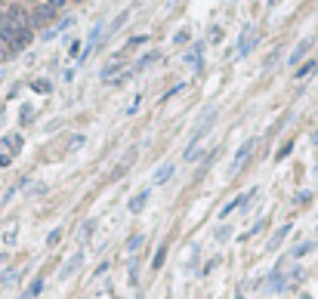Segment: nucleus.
Wrapping results in <instances>:
<instances>
[{
	"instance_id": "obj_28",
	"label": "nucleus",
	"mask_w": 318,
	"mask_h": 299,
	"mask_svg": "<svg viewBox=\"0 0 318 299\" xmlns=\"http://www.w3.org/2000/svg\"><path fill=\"white\" fill-rule=\"evenodd\" d=\"M13 164V155H0V167H10Z\"/></svg>"
},
{
	"instance_id": "obj_11",
	"label": "nucleus",
	"mask_w": 318,
	"mask_h": 299,
	"mask_svg": "<svg viewBox=\"0 0 318 299\" xmlns=\"http://www.w3.org/2000/svg\"><path fill=\"white\" fill-rule=\"evenodd\" d=\"M173 170H176L173 164H164L161 170H157V173H154V179H151V182H154V185H164V182H167V179L173 176Z\"/></svg>"
},
{
	"instance_id": "obj_6",
	"label": "nucleus",
	"mask_w": 318,
	"mask_h": 299,
	"mask_svg": "<svg viewBox=\"0 0 318 299\" xmlns=\"http://www.w3.org/2000/svg\"><path fill=\"white\" fill-rule=\"evenodd\" d=\"M148 198H151V192H148V189H145V192H139V195H133V198H130V204H127V210H130V213H142V210H145V204H148Z\"/></svg>"
},
{
	"instance_id": "obj_8",
	"label": "nucleus",
	"mask_w": 318,
	"mask_h": 299,
	"mask_svg": "<svg viewBox=\"0 0 318 299\" xmlns=\"http://www.w3.org/2000/svg\"><path fill=\"white\" fill-rule=\"evenodd\" d=\"M16 31H19V28H16V25L7 19V13H4V16H0V41H7V44H10Z\"/></svg>"
},
{
	"instance_id": "obj_29",
	"label": "nucleus",
	"mask_w": 318,
	"mask_h": 299,
	"mask_svg": "<svg viewBox=\"0 0 318 299\" xmlns=\"http://www.w3.org/2000/svg\"><path fill=\"white\" fill-rule=\"evenodd\" d=\"M312 145H318V130H315V133H312Z\"/></svg>"
},
{
	"instance_id": "obj_26",
	"label": "nucleus",
	"mask_w": 318,
	"mask_h": 299,
	"mask_svg": "<svg viewBox=\"0 0 318 299\" xmlns=\"http://www.w3.org/2000/svg\"><path fill=\"white\" fill-rule=\"evenodd\" d=\"M173 44H179V47H182V44H188V31H179V34L173 37Z\"/></svg>"
},
{
	"instance_id": "obj_1",
	"label": "nucleus",
	"mask_w": 318,
	"mask_h": 299,
	"mask_svg": "<svg viewBox=\"0 0 318 299\" xmlns=\"http://www.w3.org/2000/svg\"><path fill=\"white\" fill-rule=\"evenodd\" d=\"M117 71H127V68H124V53H114V59H111L108 65H102V74H99V78H102L105 84H111V81L121 78Z\"/></svg>"
},
{
	"instance_id": "obj_23",
	"label": "nucleus",
	"mask_w": 318,
	"mask_h": 299,
	"mask_svg": "<svg viewBox=\"0 0 318 299\" xmlns=\"http://www.w3.org/2000/svg\"><path fill=\"white\" fill-rule=\"evenodd\" d=\"M309 198H312V192H300V195L294 198V204H297V207H303V204H309Z\"/></svg>"
},
{
	"instance_id": "obj_18",
	"label": "nucleus",
	"mask_w": 318,
	"mask_h": 299,
	"mask_svg": "<svg viewBox=\"0 0 318 299\" xmlns=\"http://www.w3.org/2000/svg\"><path fill=\"white\" fill-rule=\"evenodd\" d=\"M291 152H294V142H284V145H281V148H278V152H275V161H284V158H288Z\"/></svg>"
},
{
	"instance_id": "obj_19",
	"label": "nucleus",
	"mask_w": 318,
	"mask_h": 299,
	"mask_svg": "<svg viewBox=\"0 0 318 299\" xmlns=\"http://www.w3.org/2000/svg\"><path fill=\"white\" fill-rule=\"evenodd\" d=\"M142 241H145V235H133V238H130V244H127V250H130V253H136V250L142 247Z\"/></svg>"
},
{
	"instance_id": "obj_10",
	"label": "nucleus",
	"mask_w": 318,
	"mask_h": 299,
	"mask_svg": "<svg viewBox=\"0 0 318 299\" xmlns=\"http://www.w3.org/2000/svg\"><path fill=\"white\" fill-rule=\"evenodd\" d=\"M288 232H291V222H288V226H281V229H278V232L272 235V241H269V250H278V247H281V241L288 238Z\"/></svg>"
},
{
	"instance_id": "obj_17",
	"label": "nucleus",
	"mask_w": 318,
	"mask_h": 299,
	"mask_svg": "<svg viewBox=\"0 0 318 299\" xmlns=\"http://www.w3.org/2000/svg\"><path fill=\"white\" fill-rule=\"evenodd\" d=\"M151 62H157V53H145L139 62H136V71H142V68H148Z\"/></svg>"
},
{
	"instance_id": "obj_2",
	"label": "nucleus",
	"mask_w": 318,
	"mask_h": 299,
	"mask_svg": "<svg viewBox=\"0 0 318 299\" xmlns=\"http://www.w3.org/2000/svg\"><path fill=\"white\" fill-rule=\"evenodd\" d=\"M253 148H257V139H247V142H244L241 148H238V155H235V161H232V167H229V173H232V176H235L238 170L244 167V161H247V158L253 155Z\"/></svg>"
},
{
	"instance_id": "obj_5",
	"label": "nucleus",
	"mask_w": 318,
	"mask_h": 299,
	"mask_svg": "<svg viewBox=\"0 0 318 299\" xmlns=\"http://www.w3.org/2000/svg\"><path fill=\"white\" fill-rule=\"evenodd\" d=\"M81 263H84V253H81V250H77V253H74V256L68 259V263L62 266V272H59V278H62V281H68V278H71V275H74L77 269H81Z\"/></svg>"
},
{
	"instance_id": "obj_22",
	"label": "nucleus",
	"mask_w": 318,
	"mask_h": 299,
	"mask_svg": "<svg viewBox=\"0 0 318 299\" xmlns=\"http://www.w3.org/2000/svg\"><path fill=\"white\" fill-rule=\"evenodd\" d=\"M68 56H74V59H81V41H71V47H68Z\"/></svg>"
},
{
	"instance_id": "obj_21",
	"label": "nucleus",
	"mask_w": 318,
	"mask_h": 299,
	"mask_svg": "<svg viewBox=\"0 0 318 299\" xmlns=\"http://www.w3.org/2000/svg\"><path fill=\"white\" fill-rule=\"evenodd\" d=\"M19 275H22L19 269H13V272H7V275H0V284H13V281H16Z\"/></svg>"
},
{
	"instance_id": "obj_20",
	"label": "nucleus",
	"mask_w": 318,
	"mask_h": 299,
	"mask_svg": "<svg viewBox=\"0 0 318 299\" xmlns=\"http://www.w3.org/2000/svg\"><path fill=\"white\" fill-rule=\"evenodd\" d=\"M59 241H62V229H53V232L47 235V244H50V247H56Z\"/></svg>"
},
{
	"instance_id": "obj_3",
	"label": "nucleus",
	"mask_w": 318,
	"mask_h": 299,
	"mask_svg": "<svg viewBox=\"0 0 318 299\" xmlns=\"http://www.w3.org/2000/svg\"><path fill=\"white\" fill-rule=\"evenodd\" d=\"M56 13H59V10H53L50 4H41V7L31 13V25H47V22L56 19Z\"/></svg>"
},
{
	"instance_id": "obj_12",
	"label": "nucleus",
	"mask_w": 318,
	"mask_h": 299,
	"mask_svg": "<svg viewBox=\"0 0 318 299\" xmlns=\"http://www.w3.org/2000/svg\"><path fill=\"white\" fill-rule=\"evenodd\" d=\"M167 244H161V247H157V253H154V259H151V272H157V269H161L164 266V259H167Z\"/></svg>"
},
{
	"instance_id": "obj_9",
	"label": "nucleus",
	"mask_w": 318,
	"mask_h": 299,
	"mask_svg": "<svg viewBox=\"0 0 318 299\" xmlns=\"http://www.w3.org/2000/svg\"><path fill=\"white\" fill-rule=\"evenodd\" d=\"M309 50H312V37H309V41H303V44H300V47L291 53V59H288V62H291V65H300V59H303Z\"/></svg>"
},
{
	"instance_id": "obj_25",
	"label": "nucleus",
	"mask_w": 318,
	"mask_h": 299,
	"mask_svg": "<svg viewBox=\"0 0 318 299\" xmlns=\"http://www.w3.org/2000/svg\"><path fill=\"white\" fill-rule=\"evenodd\" d=\"M145 41H148V34H136V37H130L127 47H139V44H145Z\"/></svg>"
},
{
	"instance_id": "obj_27",
	"label": "nucleus",
	"mask_w": 318,
	"mask_h": 299,
	"mask_svg": "<svg viewBox=\"0 0 318 299\" xmlns=\"http://www.w3.org/2000/svg\"><path fill=\"white\" fill-rule=\"evenodd\" d=\"M309 250H312V244H303V247H297V250H294V256H306Z\"/></svg>"
},
{
	"instance_id": "obj_13",
	"label": "nucleus",
	"mask_w": 318,
	"mask_h": 299,
	"mask_svg": "<svg viewBox=\"0 0 318 299\" xmlns=\"http://www.w3.org/2000/svg\"><path fill=\"white\" fill-rule=\"evenodd\" d=\"M16 238H19V222H10L7 232H4V244H7V247H13V244H16Z\"/></svg>"
},
{
	"instance_id": "obj_4",
	"label": "nucleus",
	"mask_w": 318,
	"mask_h": 299,
	"mask_svg": "<svg viewBox=\"0 0 318 299\" xmlns=\"http://www.w3.org/2000/svg\"><path fill=\"white\" fill-rule=\"evenodd\" d=\"M28 44H31V28H19V31L13 34V41H10L7 47H10L13 53H19V50H25Z\"/></svg>"
},
{
	"instance_id": "obj_30",
	"label": "nucleus",
	"mask_w": 318,
	"mask_h": 299,
	"mask_svg": "<svg viewBox=\"0 0 318 299\" xmlns=\"http://www.w3.org/2000/svg\"><path fill=\"white\" fill-rule=\"evenodd\" d=\"M235 299H244V293H238V296H235Z\"/></svg>"
},
{
	"instance_id": "obj_16",
	"label": "nucleus",
	"mask_w": 318,
	"mask_h": 299,
	"mask_svg": "<svg viewBox=\"0 0 318 299\" xmlns=\"http://www.w3.org/2000/svg\"><path fill=\"white\" fill-rule=\"evenodd\" d=\"M7 145H10V152H13V155H19V152H22V136H19V133L7 136Z\"/></svg>"
},
{
	"instance_id": "obj_31",
	"label": "nucleus",
	"mask_w": 318,
	"mask_h": 299,
	"mask_svg": "<svg viewBox=\"0 0 318 299\" xmlns=\"http://www.w3.org/2000/svg\"><path fill=\"white\" fill-rule=\"evenodd\" d=\"M71 4H84V0H71Z\"/></svg>"
},
{
	"instance_id": "obj_15",
	"label": "nucleus",
	"mask_w": 318,
	"mask_h": 299,
	"mask_svg": "<svg viewBox=\"0 0 318 299\" xmlns=\"http://www.w3.org/2000/svg\"><path fill=\"white\" fill-rule=\"evenodd\" d=\"M318 71V62L312 59V62H306V65H300V71H297V81H303V78H309V74H315Z\"/></svg>"
},
{
	"instance_id": "obj_7",
	"label": "nucleus",
	"mask_w": 318,
	"mask_h": 299,
	"mask_svg": "<svg viewBox=\"0 0 318 299\" xmlns=\"http://www.w3.org/2000/svg\"><path fill=\"white\" fill-rule=\"evenodd\" d=\"M93 232H96V219H84L81 229H77V244H87Z\"/></svg>"
},
{
	"instance_id": "obj_14",
	"label": "nucleus",
	"mask_w": 318,
	"mask_h": 299,
	"mask_svg": "<svg viewBox=\"0 0 318 299\" xmlns=\"http://www.w3.org/2000/svg\"><path fill=\"white\" fill-rule=\"evenodd\" d=\"M41 290H44V278H34L31 287H28V293H25L22 299H37V293H41Z\"/></svg>"
},
{
	"instance_id": "obj_24",
	"label": "nucleus",
	"mask_w": 318,
	"mask_h": 299,
	"mask_svg": "<svg viewBox=\"0 0 318 299\" xmlns=\"http://www.w3.org/2000/svg\"><path fill=\"white\" fill-rule=\"evenodd\" d=\"M31 87H34L37 93H50V81H34Z\"/></svg>"
}]
</instances>
